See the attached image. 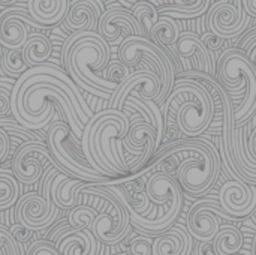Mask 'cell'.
Segmentation results:
<instances>
[{"label": "cell", "instance_id": "1f68e13d", "mask_svg": "<svg viewBox=\"0 0 256 255\" xmlns=\"http://www.w3.org/2000/svg\"><path fill=\"white\" fill-rule=\"evenodd\" d=\"M16 80L0 78V117H9L10 113V93Z\"/></svg>", "mask_w": 256, "mask_h": 255}, {"label": "cell", "instance_id": "5b68a950", "mask_svg": "<svg viewBox=\"0 0 256 255\" xmlns=\"http://www.w3.org/2000/svg\"><path fill=\"white\" fill-rule=\"evenodd\" d=\"M60 116L54 119L50 129L46 131V146L58 165V171L66 174L69 179L82 180L87 183H105V186H116L122 179H111L96 173L87 162L81 141L74 135L70 128L58 120Z\"/></svg>", "mask_w": 256, "mask_h": 255}, {"label": "cell", "instance_id": "f6af8a7d", "mask_svg": "<svg viewBox=\"0 0 256 255\" xmlns=\"http://www.w3.org/2000/svg\"><path fill=\"white\" fill-rule=\"evenodd\" d=\"M2 56H3V53H2V45H0V60H2Z\"/></svg>", "mask_w": 256, "mask_h": 255}, {"label": "cell", "instance_id": "2e32d148", "mask_svg": "<svg viewBox=\"0 0 256 255\" xmlns=\"http://www.w3.org/2000/svg\"><path fill=\"white\" fill-rule=\"evenodd\" d=\"M105 6L100 0H70L68 14L62 21L63 27L70 32H96Z\"/></svg>", "mask_w": 256, "mask_h": 255}, {"label": "cell", "instance_id": "7dc6e473", "mask_svg": "<svg viewBox=\"0 0 256 255\" xmlns=\"http://www.w3.org/2000/svg\"><path fill=\"white\" fill-rule=\"evenodd\" d=\"M255 255H256V254H255Z\"/></svg>", "mask_w": 256, "mask_h": 255}, {"label": "cell", "instance_id": "83f0119b", "mask_svg": "<svg viewBox=\"0 0 256 255\" xmlns=\"http://www.w3.org/2000/svg\"><path fill=\"white\" fill-rule=\"evenodd\" d=\"M130 11H132V15L135 17V20L138 21L141 30H142V36L150 39L152 29H153V26L158 23V20L160 17L159 12H158V8L154 5L142 0V2L134 3Z\"/></svg>", "mask_w": 256, "mask_h": 255}, {"label": "cell", "instance_id": "e0dca14e", "mask_svg": "<svg viewBox=\"0 0 256 255\" xmlns=\"http://www.w3.org/2000/svg\"><path fill=\"white\" fill-rule=\"evenodd\" d=\"M172 53L178 57V60H194L196 71L208 75L216 74V66L213 65L212 56L204 47L201 36L195 32H182L177 42L172 45Z\"/></svg>", "mask_w": 256, "mask_h": 255}, {"label": "cell", "instance_id": "e575fe53", "mask_svg": "<svg viewBox=\"0 0 256 255\" xmlns=\"http://www.w3.org/2000/svg\"><path fill=\"white\" fill-rule=\"evenodd\" d=\"M201 41H202L204 47L207 48V51L210 53L212 60H213V65H214V56H213V54H214L218 50H220V48L226 44V41H225L224 38L214 35L213 32H206V33H202V35H201Z\"/></svg>", "mask_w": 256, "mask_h": 255}, {"label": "cell", "instance_id": "ac0fdd59", "mask_svg": "<svg viewBox=\"0 0 256 255\" xmlns=\"http://www.w3.org/2000/svg\"><path fill=\"white\" fill-rule=\"evenodd\" d=\"M192 251L194 237L186 227L177 224L153 240L152 255H192Z\"/></svg>", "mask_w": 256, "mask_h": 255}, {"label": "cell", "instance_id": "b9f144b4", "mask_svg": "<svg viewBox=\"0 0 256 255\" xmlns=\"http://www.w3.org/2000/svg\"><path fill=\"white\" fill-rule=\"evenodd\" d=\"M244 54L249 57V60H250V62H252V63L256 66V41L252 44V45H250V47H249V48H248V50H246V53H244Z\"/></svg>", "mask_w": 256, "mask_h": 255}, {"label": "cell", "instance_id": "484cf974", "mask_svg": "<svg viewBox=\"0 0 256 255\" xmlns=\"http://www.w3.org/2000/svg\"><path fill=\"white\" fill-rule=\"evenodd\" d=\"M180 33H182V27L177 20L168 15H160L158 23L152 29L150 41L158 44L160 48L172 47L180 38Z\"/></svg>", "mask_w": 256, "mask_h": 255}, {"label": "cell", "instance_id": "8d00e7d4", "mask_svg": "<svg viewBox=\"0 0 256 255\" xmlns=\"http://www.w3.org/2000/svg\"><path fill=\"white\" fill-rule=\"evenodd\" d=\"M27 255H62L58 249L48 240H36L28 248Z\"/></svg>", "mask_w": 256, "mask_h": 255}, {"label": "cell", "instance_id": "277c9868", "mask_svg": "<svg viewBox=\"0 0 256 255\" xmlns=\"http://www.w3.org/2000/svg\"><path fill=\"white\" fill-rule=\"evenodd\" d=\"M219 83L232 93H244L242 104L232 110L234 126H244L256 113V66L238 48L222 53L218 62Z\"/></svg>", "mask_w": 256, "mask_h": 255}, {"label": "cell", "instance_id": "d6986e66", "mask_svg": "<svg viewBox=\"0 0 256 255\" xmlns=\"http://www.w3.org/2000/svg\"><path fill=\"white\" fill-rule=\"evenodd\" d=\"M70 0H27V11L42 29L62 23L68 14Z\"/></svg>", "mask_w": 256, "mask_h": 255}, {"label": "cell", "instance_id": "8fae6325", "mask_svg": "<svg viewBox=\"0 0 256 255\" xmlns=\"http://www.w3.org/2000/svg\"><path fill=\"white\" fill-rule=\"evenodd\" d=\"M160 90V78L150 69H140L136 72H132L129 78L111 95L110 108L123 111V105L128 96H135L141 101L158 102Z\"/></svg>", "mask_w": 256, "mask_h": 255}, {"label": "cell", "instance_id": "7402d4cb", "mask_svg": "<svg viewBox=\"0 0 256 255\" xmlns=\"http://www.w3.org/2000/svg\"><path fill=\"white\" fill-rule=\"evenodd\" d=\"M21 51H22L24 63L30 69V68L44 65L48 62V59L51 57V53H52V45H51V41L48 39V36H45L40 32H34V33H30V36H28L27 42L24 44V47L21 48Z\"/></svg>", "mask_w": 256, "mask_h": 255}, {"label": "cell", "instance_id": "60d3db41", "mask_svg": "<svg viewBox=\"0 0 256 255\" xmlns=\"http://www.w3.org/2000/svg\"><path fill=\"white\" fill-rule=\"evenodd\" d=\"M243 9L250 18H256V0H242Z\"/></svg>", "mask_w": 256, "mask_h": 255}, {"label": "cell", "instance_id": "f546056e", "mask_svg": "<svg viewBox=\"0 0 256 255\" xmlns=\"http://www.w3.org/2000/svg\"><path fill=\"white\" fill-rule=\"evenodd\" d=\"M96 210L90 206H76L68 215V222L70 227H76L78 230H93V222L96 218Z\"/></svg>", "mask_w": 256, "mask_h": 255}, {"label": "cell", "instance_id": "d590c367", "mask_svg": "<svg viewBox=\"0 0 256 255\" xmlns=\"http://www.w3.org/2000/svg\"><path fill=\"white\" fill-rule=\"evenodd\" d=\"M248 150H249V155H250L249 162L256 167V128L254 129V132L250 134V138H249V147H248ZM242 179H243V182H246V183H249V185H254V186H256V168L252 171V173H246V174H243V177H242Z\"/></svg>", "mask_w": 256, "mask_h": 255}, {"label": "cell", "instance_id": "9a60e30c", "mask_svg": "<svg viewBox=\"0 0 256 255\" xmlns=\"http://www.w3.org/2000/svg\"><path fill=\"white\" fill-rule=\"evenodd\" d=\"M220 209L236 218H246L256 210V186L243 180H228L219 191Z\"/></svg>", "mask_w": 256, "mask_h": 255}, {"label": "cell", "instance_id": "ffe728a7", "mask_svg": "<svg viewBox=\"0 0 256 255\" xmlns=\"http://www.w3.org/2000/svg\"><path fill=\"white\" fill-rule=\"evenodd\" d=\"M178 192H182L178 182L166 173H152L146 180V195L154 206H166Z\"/></svg>", "mask_w": 256, "mask_h": 255}, {"label": "cell", "instance_id": "f35d334b", "mask_svg": "<svg viewBox=\"0 0 256 255\" xmlns=\"http://www.w3.org/2000/svg\"><path fill=\"white\" fill-rule=\"evenodd\" d=\"M192 255H216L213 242H198V245L192 251Z\"/></svg>", "mask_w": 256, "mask_h": 255}, {"label": "cell", "instance_id": "4fadbf2b", "mask_svg": "<svg viewBox=\"0 0 256 255\" xmlns=\"http://www.w3.org/2000/svg\"><path fill=\"white\" fill-rule=\"evenodd\" d=\"M28 27L42 29L28 11L22 8H6L0 14V45L6 50H21L30 33Z\"/></svg>", "mask_w": 256, "mask_h": 255}, {"label": "cell", "instance_id": "4dcf8cb0", "mask_svg": "<svg viewBox=\"0 0 256 255\" xmlns=\"http://www.w3.org/2000/svg\"><path fill=\"white\" fill-rule=\"evenodd\" d=\"M132 72L129 71V68L126 65H123L120 60L116 62H110L105 72H104V78H106L111 83H116L118 86H122L130 75Z\"/></svg>", "mask_w": 256, "mask_h": 255}, {"label": "cell", "instance_id": "d4e9b609", "mask_svg": "<svg viewBox=\"0 0 256 255\" xmlns=\"http://www.w3.org/2000/svg\"><path fill=\"white\" fill-rule=\"evenodd\" d=\"M243 243L244 239L242 231L231 224L220 225V230L213 240L216 255H238L243 248Z\"/></svg>", "mask_w": 256, "mask_h": 255}, {"label": "cell", "instance_id": "4316f807", "mask_svg": "<svg viewBox=\"0 0 256 255\" xmlns=\"http://www.w3.org/2000/svg\"><path fill=\"white\" fill-rule=\"evenodd\" d=\"M20 200V182L12 170L0 167V210L15 206Z\"/></svg>", "mask_w": 256, "mask_h": 255}, {"label": "cell", "instance_id": "52a82bcc", "mask_svg": "<svg viewBox=\"0 0 256 255\" xmlns=\"http://www.w3.org/2000/svg\"><path fill=\"white\" fill-rule=\"evenodd\" d=\"M99 183H82L80 194L92 195L104 200L106 209L96 215L93 222V234L104 245H118L130 233V216L118 197L108 186H96Z\"/></svg>", "mask_w": 256, "mask_h": 255}, {"label": "cell", "instance_id": "3957f363", "mask_svg": "<svg viewBox=\"0 0 256 255\" xmlns=\"http://www.w3.org/2000/svg\"><path fill=\"white\" fill-rule=\"evenodd\" d=\"M214 102L207 89L188 78H178L172 90L162 104V116L165 120H172L182 134L196 137L204 134L214 117Z\"/></svg>", "mask_w": 256, "mask_h": 255}, {"label": "cell", "instance_id": "7a4b0ae2", "mask_svg": "<svg viewBox=\"0 0 256 255\" xmlns=\"http://www.w3.org/2000/svg\"><path fill=\"white\" fill-rule=\"evenodd\" d=\"M178 155L176 177L189 195H204L218 180L220 173V155L208 140H182L165 144L153 158V162Z\"/></svg>", "mask_w": 256, "mask_h": 255}, {"label": "cell", "instance_id": "6da1fadb", "mask_svg": "<svg viewBox=\"0 0 256 255\" xmlns=\"http://www.w3.org/2000/svg\"><path fill=\"white\" fill-rule=\"evenodd\" d=\"M111 59L110 44L98 32L70 33L62 48V62L72 81L96 98L110 99L120 87L108 81L100 71H105Z\"/></svg>", "mask_w": 256, "mask_h": 255}, {"label": "cell", "instance_id": "7bdbcfd3", "mask_svg": "<svg viewBox=\"0 0 256 255\" xmlns=\"http://www.w3.org/2000/svg\"><path fill=\"white\" fill-rule=\"evenodd\" d=\"M130 2L136 3V2H142V0H130ZM144 2L152 3V5H154L156 8H162V6H165V5H166V0H144Z\"/></svg>", "mask_w": 256, "mask_h": 255}, {"label": "cell", "instance_id": "836d02e7", "mask_svg": "<svg viewBox=\"0 0 256 255\" xmlns=\"http://www.w3.org/2000/svg\"><path fill=\"white\" fill-rule=\"evenodd\" d=\"M153 249V240L146 236H138L132 239L130 246H129V254L130 255H152Z\"/></svg>", "mask_w": 256, "mask_h": 255}, {"label": "cell", "instance_id": "d6a6232c", "mask_svg": "<svg viewBox=\"0 0 256 255\" xmlns=\"http://www.w3.org/2000/svg\"><path fill=\"white\" fill-rule=\"evenodd\" d=\"M0 249H3L6 255H22L20 251L21 245L16 243L10 230L2 224H0Z\"/></svg>", "mask_w": 256, "mask_h": 255}, {"label": "cell", "instance_id": "7c38bea8", "mask_svg": "<svg viewBox=\"0 0 256 255\" xmlns=\"http://www.w3.org/2000/svg\"><path fill=\"white\" fill-rule=\"evenodd\" d=\"M250 23L252 18L248 14L238 15L237 8L226 0L218 2L208 9L207 24L210 32L224 38L225 41L236 39L237 36L243 35L250 26Z\"/></svg>", "mask_w": 256, "mask_h": 255}, {"label": "cell", "instance_id": "ab89813d", "mask_svg": "<svg viewBox=\"0 0 256 255\" xmlns=\"http://www.w3.org/2000/svg\"><path fill=\"white\" fill-rule=\"evenodd\" d=\"M256 41V29L255 30H252V32H249V35H246L242 41H240V45H238V50L240 51H243V53H246V50L254 44Z\"/></svg>", "mask_w": 256, "mask_h": 255}, {"label": "cell", "instance_id": "8992f818", "mask_svg": "<svg viewBox=\"0 0 256 255\" xmlns=\"http://www.w3.org/2000/svg\"><path fill=\"white\" fill-rule=\"evenodd\" d=\"M118 60L129 69L138 65H144L152 69L162 83V90L158 98L159 105H162L174 87L176 74L180 72V60L172 51H165L153 41L144 36H128L122 41L117 51Z\"/></svg>", "mask_w": 256, "mask_h": 255}, {"label": "cell", "instance_id": "30bf717a", "mask_svg": "<svg viewBox=\"0 0 256 255\" xmlns=\"http://www.w3.org/2000/svg\"><path fill=\"white\" fill-rule=\"evenodd\" d=\"M220 218L232 221L234 218L226 215L220 204L213 200L196 201L188 213L186 230L198 242H213L220 230Z\"/></svg>", "mask_w": 256, "mask_h": 255}, {"label": "cell", "instance_id": "603a6c76", "mask_svg": "<svg viewBox=\"0 0 256 255\" xmlns=\"http://www.w3.org/2000/svg\"><path fill=\"white\" fill-rule=\"evenodd\" d=\"M54 246L62 255H92L90 237L76 227H69L64 230L56 239Z\"/></svg>", "mask_w": 256, "mask_h": 255}, {"label": "cell", "instance_id": "44dd1931", "mask_svg": "<svg viewBox=\"0 0 256 255\" xmlns=\"http://www.w3.org/2000/svg\"><path fill=\"white\" fill-rule=\"evenodd\" d=\"M150 141H156V129L152 125L144 123L142 119H132L130 128L122 140L124 150L134 156H141Z\"/></svg>", "mask_w": 256, "mask_h": 255}, {"label": "cell", "instance_id": "5bb4252c", "mask_svg": "<svg viewBox=\"0 0 256 255\" xmlns=\"http://www.w3.org/2000/svg\"><path fill=\"white\" fill-rule=\"evenodd\" d=\"M108 44H116L128 36H142V30L132 15L130 9L122 8L118 5L108 6L99 18L96 30Z\"/></svg>", "mask_w": 256, "mask_h": 255}, {"label": "cell", "instance_id": "9c48e42d", "mask_svg": "<svg viewBox=\"0 0 256 255\" xmlns=\"http://www.w3.org/2000/svg\"><path fill=\"white\" fill-rule=\"evenodd\" d=\"M46 164H51V167L58 170L57 162L54 161L48 146L44 141L21 143L14 156L12 173L20 183L32 185L44 176Z\"/></svg>", "mask_w": 256, "mask_h": 255}, {"label": "cell", "instance_id": "ee69618b", "mask_svg": "<svg viewBox=\"0 0 256 255\" xmlns=\"http://www.w3.org/2000/svg\"><path fill=\"white\" fill-rule=\"evenodd\" d=\"M15 0H0V5H9V3H14Z\"/></svg>", "mask_w": 256, "mask_h": 255}, {"label": "cell", "instance_id": "cb8c5ba5", "mask_svg": "<svg viewBox=\"0 0 256 255\" xmlns=\"http://www.w3.org/2000/svg\"><path fill=\"white\" fill-rule=\"evenodd\" d=\"M210 8L212 0H174V5L158 8V12L174 20H194L204 15Z\"/></svg>", "mask_w": 256, "mask_h": 255}, {"label": "cell", "instance_id": "74e56055", "mask_svg": "<svg viewBox=\"0 0 256 255\" xmlns=\"http://www.w3.org/2000/svg\"><path fill=\"white\" fill-rule=\"evenodd\" d=\"M10 233H12V236H14V239L16 240V243L18 245H22V243H26V242H28L32 237H33V231L32 230H28V228H26V227H22L21 224H14L10 228Z\"/></svg>", "mask_w": 256, "mask_h": 255}, {"label": "cell", "instance_id": "ba28073f", "mask_svg": "<svg viewBox=\"0 0 256 255\" xmlns=\"http://www.w3.org/2000/svg\"><path fill=\"white\" fill-rule=\"evenodd\" d=\"M58 173L60 171L54 167L45 170V174L42 176L44 195H39L38 192H27L16 203L15 215L18 224L32 230L33 233L45 231L58 216V207L51 198V183Z\"/></svg>", "mask_w": 256, "mask_h": 255}, {"label": "cell", "instance_id": "bcb514c9", "mask_svg": "<svg viewBox=\"0 0 256 255\" xmlns=\"http://www.w3.org/2000/svg\"><path fill=\"white\" fill-rule=\"evenodd\" d=\"M255 212H256V210H255Z\"/></svg>", "mask_w": 256, "mask_h": 255}, {"label": "cell", "instance_id": "f1b7e54d", "mask_svg": "<svg viewBox=\"0 0 256 255\" xmlns=\"http://www.w3.org/2000/svg\"><path fill=\"white\" fill-rule=\"evenodd\" d=\"M2 69L4 74H8L10 78H20L28 68L24 63L22 51L21 50H6L0 60Z\"/></svg>", "mask_w": 256, "mask_h": 255}]
</instances>
